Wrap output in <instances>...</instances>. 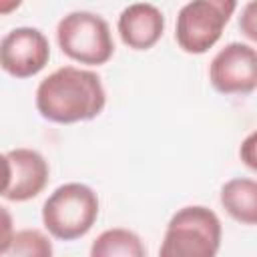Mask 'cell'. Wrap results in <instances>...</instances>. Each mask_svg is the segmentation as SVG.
Here are the masks:
<instances>
[{
    "instance_id": "cell-1",
    "label": "cell",
    "mask_w": 257,
    "mask_h": 257,
    "mask_svg": "<svg viewBox=\"0 0 257 257\" xmlns=\"http://www.w3.org/2000/svg\"><path fill=\"white\" fill-rule=\"evenodd\" d=\"M34 100L42 118L72 124L96 118L106 104V92L94 70L66 64L40 80Z\"/></svg>"
},
{
    "instance_id": "cell-2",
    "label": "cell",
    "mask_w": 257,
    "mask_h": 257,
    "mask_svg": "<svg viewBox=\"0 0 257 257\" xmlns=\"http://www.w3.org/2000/svg\"><path fill=\"white\" fill-rule=\"evenodd\" d=\"M223 227L215 211L203 205L179 209L167 223L159 257H217Z\"/></svg>"
},
{
    "instance_id": "cell-3",
    "label": "cell",
    "mask_w": 257,
    "mask_h": 257,
    "mask_svg": "<svg viewBox=\"0 0 257 257\" xmlns=\"http://www.w3.org/2000/svg\"><path fill=\"white\" fill-rule=\"evenodd\" d=\"M98 195L84 183L56 187L42 205L44 229L60 241L84 237L98 219Z\"/></svg>"
},
{
    "instance_id": "cell-4",
    "label": "cell",
    "mask_w": 257,
    "mask_h": 257,
    "mask_svg": "<svg viewBox=\"0 0 257 257\" xmlns=\"http://www.w3.org/2000/svg\"><path fill=\"white\" fill-rule=\"evenodd\" d=\"M56 42L64 56L74 62L100 66L114 54V40L108 22L88 10H74L60 18Z\"/></svg>"
},
{
    "instance_id": "cell-5",
    "label": "cell",
    "mask_w": 257,
    "mask_h": 257,
    "mask_svg": "<svg viewBox=\"0 0 257 257\" xmlns=\"http://www.w3.org/2000/svg\"><path fill=\"white\" fill-rule=\"evenodd\" d=\"M235 10V0L187 2L179 10L175 24V40L179 48L187 54H205L219 42Z\"/></svg>"
},
{
    "instance_id": "cell-6",
    "label": "cell",
    "mask_w": 257,
    "mask_h": 257,
    "mask_svg": "<svg viewBox=\"0 0 257 257\" xmlns=\"http://www.w3.org/2000/svg\"><path fill=\"white\" fill-rule=\"evenodd\" d=\"M209 80L221 94H251L257 88V50L243 42L225 44L209 64Z\"/></svg>"
},
{
    "instance_id": "cell-7",
    "label": "cell",
    "mask_w": 257,
    "mask_h": 257,
    "mask_svg": "<svg viewBox=\"0 0 257 257\" xmlns=\"http://www.w3.org/2000/svg\"><path fill=\"white\" fill-rule=\"evenodd\" d=\"M50 60V44L42 30L32 26L12 28L0 42L2 70L14 78H30L38 74Z\"/></svg>"
},
{
    "instance_id": "cell-8",
    "label": "cell",
    "mask_w": 257,
    "mask_h": 257,
    "mask_svg": "<svg viewBox=\"0 0 257 257\" xmlns=\"http://www.w3.org/2000/svg\"><path fill=\"white\" fill-rule=\"evenodd\" d=\"M4 165L6 179L2 187V199L12 203H24L44 191L50 167L38 151L26 147L10 149L4 153Z\"/></svg>"
},
{
    "instance_id": "cell-9",
    "label": "cell",
    "mask_w": 257,
    "mask_h": 257,
    "mask_svg": "<svg viewBox=\"0 0 257 257\" xmlns=\"http://www.w3.org/2000/svg\"><path fill=\"white\" fill-rule=\"evenodd\" d=\"M116 28L124 46L133 50H149L165 32V16L155 4L137 2L120 12Z\"/></svg>"
},
{
    "instance_id": "cell-10",
    "label": "cell",
    "mask_w": 257,
    "mask_h": 257,
    "mask_svg": "<svg viewBox=\"0 0 257 257\" xmlns=\"http://www.w3.org/2000/svg\"><path fill=\"white\" fill-rule=\"evenodd\" d=\"M219 201L227 215L241 225H257V181L235 177L221 187Z\"/></svg>"
},
{
    "instance_id": "cell-11",
    "label": "cell",
    "mask_w": 257,
    "mask_h": 257,
    "mask_svg": "<svg viewBox=\"0 0 257 257\" xmlns=\"http://www.w3.org/2000/svg\"><path fill=\"white\" fill-rule=\"evenodd\" d=\"M88 257H147V247L135 231L112 227L92 241Z\"/></svg>"
},
{
    "instance_id": "cell-12",
    "label": "cell",
    "mask_w": 257,
    "mask_h": 257,
    "mask_svg": "<svg viewBox=\"0 0 257 257\" xmlns=\"http://www.w3.org/2000/svg\"><path fill=\"white\" fill-rule=\"evenodd\" d=\"M52 241L38 229L14 231L2 241L0 257H52Z\"/></svg>"
},
{
    "instance_id": "cell-13",
    "label": "cell",
    "mask_w": 257,
    "mask_h": 257,
    "mask_svg": "<svg viewBox=\"0 0 257 257\" xmlns=\"http://www.w3.org/2000/svg\"><path fill=\"white\" fill-rule=\"evenodd\" d=\"M239 30H241V34L245 38H249L251 42H257V0L247 2L241 8Z\"/></svg>"
},
{
    "instance_id": "cell-14",
    "label": "cell",
    "mask_w": 257,
    "mask_h": 257,
    "mask_svg": "<svg viewBox=\"0 0 257 257\" xmlns=\"http://www.w3.org/2000/svg\"><path fill=\"white\" fill-rule=\"evenodd\" d=\"M239 159L243 161L245 167H249L251 171L257 173V128L253 133H249L243 143L239 145Z\"/></svg>"
}]
</instances>
